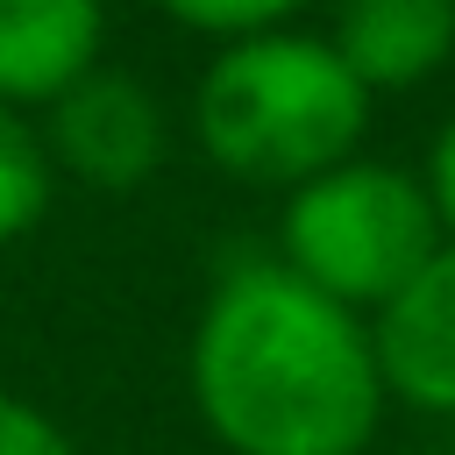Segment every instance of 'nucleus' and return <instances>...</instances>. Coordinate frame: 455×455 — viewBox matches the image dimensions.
Instances as JSON below:
<instances>
[{
    "mask_svg": "<svg viewBox=\"0 0 455 455\" xmlns=\"http://www.w3.org/2000/svg\"><path fill=\"white\" fill-rule=\"evenodd\" d=\"M185 384L220 455H370L391 412L370 320L284 263H235L206 291Z\"/></svg>",
    "mask_w": 455,
    "mask_h": 455,
    "instance_id": "obj_1",
    "label": "nucleus"
},
{
    "mask_svg": "<svg viewBox=\"0 0 455 455\" xmlns=\"http://www.w3.org/2000/svg\"><path fill=\"white\" fill-rule=\"evenodd\" d=\"M370 348H377L391 405L455 419V242H441L370 313Z\"/></svg>",
    "mask_w": 455,
    "mask_h": 455,
    "instance_id": "obj_5",
    "label": "nucleus"
},
{
    "mask_svg": "<svg viewBox=\"0 0 455 455\" xmlns=\"http://www.w3.org/2000/svg\"><path fill=\"white\" fill-rule=\"evenodd\" d=\"M107 0H0V107L43 114L100 71Z\"/></svg>",
    "mask_w": 455,
    "mask_h": 455,
    "instance_id": "obj_6",
    "label": "nucleus"
},
{
    "mask_svg": "<svg viewBox=\"0 0 455 455\" xmlns=\"http://www.w3.org/2000/svg\"><path fill=\"white\" fill-rule=\"evenodd\" d=\"M178 28L192 36H213V43H242V36H270V28H291V14L306 0H156Z\"/></svg>",
    "mask_w": 455,
    "mask_h": 455,
    "instance_id": "obj_9",
    "label": "nucleus"
},
{
    "mask_svg": "<svg viewBox=\"0 0 455 455\" xmlns=\"http://www.w3.org/2000/svg\"><path fill=\"white\" fill-rule=\"evenodd\" d=\"M370 92L348 78L327 36L270 28L220 43L192 85V135L235 185L291 192L348 156H363Z\"/></svg>",
    "mask_w": 455,
    "mask_h": 455,
    "instance_id": "obj_2",
    "label": "nucleus"
},
{
    "mask_svg": "<svg viewBox=\"0 0 455 455\" xmlns=\"http://www.w3.org/2000/svg\"><path fill=\"white\" fill-rule=\"evenodd\" d=\"M412 178H419V192H427V206H434V228H441V242H455V114L434 128V142H427V164H419Z\"/></svg>",
    "mask_w": 455,
    "mask_h": 455,
    "instance_id": "obj_11",
    "label": "nucleus"
},
{
    "mask_svg": "<svg viewBox=\"0 0 455 455\" xmlns=\"http://www.w3.org/2000/svg\"><path fill=\"white\" fill-rule=\"evenodd\" d=\"M43 149L50 171L92 185V192H135L156 178L164 164V107L149 85L121 78V71H85L71 92H57L43 107Z\"/></svg>",
    "mask_w": 455,
    "mask_h": 455,
    "instance_id": "obj_4",
    "label": "nucleus"
},
{
    "mask_svg": "<svg viewBox=\"0 0 455 455\" xmlns=\"http://www.w3.org/2000/svg\"><path fill=\"white\" fill-rule=\"evenodd\" d=\"M50 192H57V171H50V149H43L36 114L0 107V249L43 228Z\"/></svg>",
    "mask_w": 455,
    "mask_h": 455,
    "instance_id": "obj_8",
    "label": "nucleus"
},
{
    "mask_svg": "<svg viewBox=\"0 0 455 455\" xmlns=\"http://www.w3.org/2000/svg\"><path fill=\"white\" fill-rule=\"evenodd\" d=\"M327 43L370 100L405 92L455 57V0H341Z\"/></svg>",
    "mask_w": 455,
    "mask_h": 455,
    "instance_id": "obj_7",
    "label": "nucleus"
},
{
    "mask_svg": "<svg viewBox=\"0 0 455 455\" xmlns=\"http://www.w3.org/2000/svg\"><path fill=\"white\" fill-rule=\"evenodd\" d=\"M0 455H78V448L43 405H28L21 391L0 384Z\"/></svg>",
    "mask_w": 455,
    "mask_h": 455,
    "instance_id": "obj_10",
    "label": "nucleus"
},
{
    "mask_svg": "<svg viewBox=\"0 0 455 455\" xmlns=\"http://www.w3.org/2000/svg\"><path fill=\"white\" fill-rule=\"evenodd\" d=\"M434 249H441V228H434L419 178L384 156H348V164L291 185L284 213H277V263L363 320Z\"/></svg>",
    "mask_w": 455,
    "mask_h": 455,
    "instance_id": "obj_3",
    "label": "nucleus"
}]
</instances>
